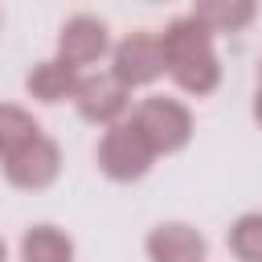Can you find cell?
I'll return each mask as SVG.
<instances>
[{
  "label": "cell",
  "mask_w": 262,
  "mask_h": 262,
  "mask_svg": "<svg viewBox=\"0 0 262 262\" xmlns=\"http://www.w3.org/2000/svg\"><path fill=\"white\" fill-rule=\"evenodd\" d=\"M254 4L250 0H205V4H196L188 16L201 25V29H209V33H237V29H246L250 20H254Z\"/></svg>",
  "instance_id": "10"
},
{
  "label": "cell",
  "mask_w": 262,
  "mask_h": 262,
  "mask_svg": "<svg viewBox=\"0 0 262 262\" xmlns=\"http://www.w3.org/2000/svg\"><path fill=\"white\" fill-rule=\"evenodd\" d=\"M131 127L139 131V139L151 147V156H168V151H180L192 135V115L184 102L176 98H164V94H151L143 98L135 111H131Z\"/></svg>",
  "instance_id": "2"
},
{
  "label": "cell",
  "mask_w": 262,
  "mask_h": 262,
  "mask_svg": "<svg viewBox=\"0 0 262 262\" xmlns=\"http://www.w3.org/2000/svg\"><path fill=\"white\" fill-rule=\"evenodd\" d=\"M20 258L25 262H74V242L57 225H33L20 237Z\"/></svg>",
  "instance_id": "11"
},
{
  "label": "cell",
  "mask_w": 262,
  "mask_h": 262,
  "mask_svg": "<svg viewBox=\"0 0 262 262\" xmlns=\"http://www.w3.org/2000/svg\"><path fill=\"white\" fill-rule=\"evenodd\" d=\"M254 119L262 123V82H258V98H254Z\"/></svg>",
  "instance_id": "14"
},
{
  "label": "cell",
  "mask_w": 262,
  "mask_h": 262,
  "mask_svg": "<svg viewBox=\"0 0 262 262\" xmlns=\"http://www.w3.org/2000/svg\"><path fill=\"white\" fill-rule=\"evenodd\" d=\"M151 147L139 139V131L131 123H115L106 127L102 143H98V168L111 176V180H139L151 164Z\"/></svg>",
  "instance_id": "4"
},
{
  "label": "cell",
  "mask_w": 262,
  "mask_h": 262,
  "mask_svg": "<svg viewBox=\"0 0 262 262\" xmlns=\"http://www.w3.org/2000/svg\"><path fill=\"white\" fill-rule=\"evenodd\" d=\"M74 102H78L82 119L115 127L119 115L127 111V86H123L115 74H94V78H82V82H78Z\"/></svg>",
  "instance_id": "7"
},
{
  "label": "cell",
  "mask_w": 262,
  "mask_h": 262,
  "mask_svg": "<svg viewBox=\"0 0 262 262\" xmlns=\"http://www.w3.org/2000/svg\"><path fill=\"white\" fill-rule=\"evenodd\" d=\"M229 250L242 262H262V213H246L229 229Z\"/></svg>",
  "instance_id": "12"
},
{
  "label": "cell",
  "mask_w": 262,
  "mask_h": 262,
  "mask_svg": "<svg viewBox=\"0 0 262 262\" xmlns=\"http://www.w3.org/2000/svg\"><path fill=\"white\" fill-rule=\"evenodd\" d=\"M106 49H111V37H106V25H102L98 16L78 12V16H70V20L61 25V33H57V61L70 66V70L98 61Z\"/></svg>",
  "instance_id": "6"
},
{
  "label": "cell",
  "mask_w": 262,
  "mask_h": 262,
  "mask_svg": "<svg viewBox=\"0 0 262 262\" xmlns=\"http://www.w3.org/2000/svg\"><path fill=\"white\" fill-rule=\"evenodd\" d=\"M160 49H164V70L176 78L180 90H188L196 98L217 90L221 66H217V53H213V33L201 29L192 16L172 20L160 33Z\"/></svg>",
  "instance_id": "1"
},
{
  "label": "cell",
  "mask_w": 262,
  "mask_h": 262,
  "mask_svg": "<svg viewBox=\"0 0 262 262\" xmlns=\"http://www.w3.org/2000/svg\"><path fill=\"white\" fill-rule=\"evenodd\" d=\"M57 172H61V151H57V143H53L49 135H41V131L4 156V176H8V184H16V188H45V184L57 180Z\"/></svg>",
  "instance_id": "3"
},
{
  "label": "cell",
  "mask_w": 262,
  "mask_h": 262,
  "mask_svg": "<svg viewBox=\"0 0 262 262\" xmlns=\"http://www.w3.org/2000/svg\"><path fill=\"white\" fill-rule=\"evenodd\" d=\"M33 135H37L33 115H29L25 106L4 102V106H0V156H8L12 147H20V143H25V139H33Z\"/></svg>",
  "instance_id": "13"
},
{
  "label": "cell",
  "mask_w": 262,
  "mask_h": 262,
  "mask_svg": "<svg viewBox=\"0 0 262 262\" xmlns=\"http://www.w3.org/2000/svg\"><path fill=\"white\" fill-rule=\"evenodd\" d=\"M147 254L151 262H205V237L192 225L168 221L147 233Z\"/></svg>",
  "instance_id": "8"
},
{
  "label": "cell",
  "mask_w": 262,
  "mask_h": 262,
  "mask_svg": "<svg viewBox=\"0 0 262 262\" xmlns=\"http://www.w3.org/2000/svg\"><path fill=\"white\" fill-rule=\"evenodd\" d=\"M78 82H82V78H78V70L61 66V61L53 57V61H37V66L29 70L25 90H29L37 102H61V98H74Z\"/></svg>",
  "instance_id": "9"
},
{
  "label": "cell",
  "mask_w": 262,
  "mask_h": 262,
  "mask_svg": "<svg viewBox=\"0 0 262 262\" xmlns=\"http://www.w3.org/2000/svg\"><path fill=\"white\" fill-rule=\"evenodd\" d=\"M127 90L131 86H147L164 74V49H160V37L151 33H131L115 45V70H111Z\"/></svg>",
  "instance_id": "5"
},
{
  "label": "cell",
  "mask_w": 262,
  "mask_h": 262,
  "mask_svg": "<svg viewBox=\"0 0 262 262\" xmlns=\"http://www.w3.org/2000/svg\"><path fill=\"white\" fill-rule=\"evenodd\" d=\"M4 258H8V250H4V242H0V262H4Z\"/></svg>",
  "instance_id": "15"
}]
</instances>
